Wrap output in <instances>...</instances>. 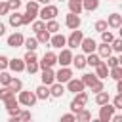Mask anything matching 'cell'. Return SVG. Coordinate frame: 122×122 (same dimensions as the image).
Returning a JSON list of instances; mask_svg holds the SVG:
<instances>
[{
  "label": "cell",
  "instance_id": "cell-1",
  "mask_svg": "<svg viewBox=\"0 0 122 122\" xmlns=\"http://www.w3.org/2000/svg\"><path fill=\"white\" fill-rule=\"evenodd\" d=\"M59 13V10H57V6H51V4H46L40 11H38V17L42 19V21H46V19H55V15Z\"/></svg>",
  "mask_w": 122,
  "mask_h": 122
},
{
  "label": "cell",
  "instance_id": "cell-2",
  "mask_svg": "<svg viewBox=\"0 0 122 122\" xmlns=\"http://www.w3.org/2000/svg\"><path fill=\"white\" fill-rule=\"evenodd\" d=\"M17 99H19V103H21V105H25V107H32V105L36 103V99H38V97H36V93H34V92H23V90H21Z\"/></svg>",
  "mask_w": 122,
  "mask_h": 122
},
{
  "label": "cell",
  "instance_id": "cell-3",
  "mask_svg": "<svg viewBox=\"0 0 122 122\" xmlns=\"http://www.w3.org/2000/svg\"><path fill=\"white\" fill-rule=\"evenodd\" d=\"M86 103H88V93H86V92H78V93H76V97L71 101V109L76 112V111H78V109H82Z\"/></svg>",
  "mask_w": 122,
  "mask_h": 122
},
{
  "label": "cell",
  "instance_id": "cell-4",
  "mask_svg": "<svg viewBox=\"0 0 122 122\" xmlns=\"http://www.w3.org/2000/svg\"><path fill=\"white\" fill-rule=\"evenodd\" d=\"M112 114H114V105H109V103L101 105V111H99V120L101 122H109Z\"/></svg>",
  "mask_w": 122,
  "mask_h": 122
},
{
  "label": "cell",
  "instance_id": "cell-5",
  "mask_svg": "<svg viewBox=\"0 0 122 122\" xmlns=\"http://www.w3.org/2000/svg\"><path fill=\"white\" fill-rule=\"evenodd\" d=\"M82 38H84V34H82V30H78V29H74V30L71 32V36L67 38V44H69L71 48H76V46H80V42H82Z\"/></svg>",
  "mask_w": 122,
  "mask_h": 122
},
{
  "label": "cell",
  "instance_id": "cell-6",
  "mask_svg": "<svg viewBox=\"0 0 122 122\" xmlns=\"http://www.w3.org/2000/svg\"><path fill=\"white\" fill-rule=\"evenodd\" d=\"M55 63H57V55H55L53 51H46L44 57H42V61H40L38 65H40L42 69H46V67H53Z\"/></svg>",
  "mask_w": 122,
  "mask_h": 122
},
{
  "label": "cell",
  "instance_id": "cell-7",
  "mask_svg": "<svg viewBox=\"0 0 122 122\" xmlns=\"http://www.w3.org/2000/svg\"><path fill=\"white\" fill-rule=\"evenodd\" d=\"M57 63H59L61 67L71 65V63H72V51H71V50H61V53L57 55Z\"/></svg>",
  "mask_w": 122,
  "mask_h": 122
},
{
  "label": "cell",
  "instance_id": "cell-8",
  "mask_svg": "<svg viewBox=\"0 0 122 122\" xmlns=\"http://www.w3.org/2000/svg\"><path fill=\"white\" fill-rule=\"evenodd\" d=\"M71 78H72V71H71L69 67H63V69H59V71L55 72V80L61 82V84H63V82H69Z\"/></svg>",
  "mask_w": 122,
  "mask_h": 122
},
{
  "label": "cell",
  "instance_id": "cell-9",
  "mask_svg": "<svg viewBox=\"0 0 122 122\" xmlns=\"http://www.w3.org/2000/svg\"><path fill=\"white\" fill-rule=\"evenodd\" d=\"M80 23H82V19L78 17V13H72V11H71V13L67 15V19H65V25H67L69 29H72V30H74V29H78V27H80Z\"/></svg>",
  "mask_w": 122,
  "mask_h": 122
},
{
  "label": "cell",
  "instance_id": "cell-10",
  "mask_svg": "<svg viewBox=\"0 0 122 122\" xmlns=\"http://www.w3.org/2000/svg\"><path fill=\"white\" fill-rule=\"evenodd\" d=\"M55 82V72L51 71V67H46V69H42V84H46V86H51Z\"/></svg>",
  "mask_w": 122,
  "mask_h": 122
},
{
  "label": "cell",
  "instance_id": "cell-11",
  "mask_svg": "<svg viewBox=\"0 0 122 122\" xmlns=\"http://www.w3.org/2000/svg\"><path fill=\"white\" fill-rule=\"evenodd\" d=\"M67 88H69V92H72V93H78V92H84V82L82 80H76V78H71L69 82H67Z\"/></svg>",
  "mask_w": 122,
  "mask_h": 122
},
{
  "label": "cell",
  "instance_id": "cell-12",
  "mask_svg": "<svg viewBox=\"0 0 122 122\" xmlns=\"http://www.w3.org/2000/svg\"><path fill=\"white\" fill-rule=\"evenodd\" d=\"M23 42H25V38L19 32H13V34L8 36V46L10 48H19V46H23Z\"/></svg>",
  "mask_w": 122,
  "mask_h": 122
},
{
  "label": "cell",
  "instance_id": "cell-13",
  "mask_svg": "<svg viewBox=\"0 0 122 122\" xmlns=\"http://www.w3.org/2000/svg\"><path fill=\"white\" fill-rule=\"evenodd\" d=\"M80 48H82L86 53H92V51L97 48V42H95L93 38H82V42H80Z\"/></svg>",
  "mask_w": 122,
  "mask_h": 122
},
{
  "label": "cell",
  "instance_id": "cell-14",
  "mask_svg": "<svg viewBox=\"0 0 122 122\" xmlns=\"http://www.w3.org/2000/svg\"><path fill=\"white\" fill-rule=\"evenodd\" d=\"M50 44H51L53 48H59V50H61V48H63V46L67 44V38H65L63 34H59V32H55V34H53V36L50 38Z\"/></svg>",
  "mask_w": 122,
  "mask_h": 122
},
{
  "label": "cell",
  "instance_id": "cell-15",
  "mask_svg": "<svg viewBox=\"0 0 122 122\" xmlns=\"http://www.w3.org/2000/svg\"><path fill=\"white\" fill-rule=\"evenodd\" d=\"M107 25L112 27V29H118V27L122 25V15H120V13H111L109 19H107Z\"/></svg>",
  "mask_w": 122,
  "mask_h": 122
},
{
  "label": "cell",
  "instance_id": "cell-16",
  "mask_svg": "<svg viewBox=\"0 0 122 122\" xmlns=\"http://www.w3.org/2000/svg\"><path fill=\"white\" fill-rule=\"evenodd\" d=\"M63 93H65L63 84H61V82H53L51 88H50V95H51V97H61Z\"/></svg>",
  "mask_w": 122,
  "mask_h": 122
},
{
  "label": "cell",
  "instance_id": "cell-17",
  "mask_svg": "<svg viewBox=\"0 0 122 122\" xmlns=\"http://www.w3.org/2000/svg\"><path fill=\"white\" fill-rule=\"evenodd\" d=\"M95 74H97V78H107L109 76V67H107V63H103V61H99L97 65H95Z\"/></svg>",
  "mask_w": 122,
  "mask_h": 122
},
{
  "label": "cell",
  "instance_id": "cell-18",
  "mask_svg": "<svg viewBox=\"0 0 122 122\" xmlns=\"http://www.w3.org/2000/svg\"><path fill=\"white\" fill-rule=\"evenodd\" d=\"M38 11H40V8H38V2L36 0H30L29 4H27V13L34 19V17H38Z\"/></svg>",
  "mask_w": 122,
  "mask_h": 122
},
{
  "label": "cell",
  "instance_id": "cell-19",
  "mask_svg": "<svg viewBox=\"0 0 122 122\" xmlns=\"http://www.w3.org/2000/svg\"><path fill=\"white\" fill-rule=\"evenodd\" d=\"M8 67L15 72H21V71H25V59H11Z\"/></svg>",
  "mask_w": 122,
  "mask_h": 122
},
{
  "label": "cell",
  "instance_id": "cell-20",
  "mask_svg": "<svg viewBox=\"0 0 122 122\" xmlns=\"http://www.w3.org/2000/svg\"><path fill=\"white\" fill-rule=\"evenodd\" d=\"M34 93H36L38 99H48V97H50V86L42 84V86H38V88L34 90Z\"/></svg>",
  "mask_w": 122,
  "mask_h": 122
},
{
  "label": "cell",
  "instance_id": "cell-21",
  "mask_svg": "<svg viewBox=\"0 0 122 122\" xmlns=\"http://www.w3.org/2000/svg\"><path fill=\"white\" fill-rule=\"evenodd\" d=\"M76 120H80V122H88V120H92V112L88 111V109H78L76 111Z\"/></svg>",
  "mask_w": 122,
  "mask_h": 122
},
{
  "label": "cell",
  "instance_id": "cell-22",
  "mask_svg": "<svg viewBox=\"0 0 122 122\" xmlns=\"http://www.w3.org/2000/svg\"><path fill=\"white\" fill-rule=\"evenodd\" d=\"M112 53V48H111V44H107V42H103L101 46H99V57H103V59H107L109 55Z\"/></svg>",
  "mask_w": 122,
  "mask_h": 122
},
{
  "label": "cell",
  "instance_id": "cell-23",
  "mask_svg": "<svg viewBox=\"0 0 122 122\" xmlns=\"http://www.w3.org/2000/svg\"><path fill=\"white\" fill-rule=\"evenodd\" d=\"M99 78H97V74H92V72H88V74H82V82H84V86H93L95 82H97Z\"/></svg>",
  "mask_w": 122,
  "mask_h": 122
},
{
  "label": "cell",
  "instance_id": "cell-24",
  "mask_svg": "<svg viewBox=\"0 0 122 122\" xmlns=\"http://www.w3.org/2000/svg\"><path fill=\"white\" fill-rule=\"evenodd\" d=\"M109 99H111V97H109V93H107L105 90H101V92L95 93V103H97V105H105V103H109Z\"/></svg>",
  "mask_w": 122,
  "mask_h": 122
},
{
  "label": "cell",
  "instance_id": "cell-25",
  "mask_svg": "<svg viewBox=\"0 0 122 122\" xmlns=\"http://www.w3.org/2000/svg\"><path fill=\"white\" fill-rule=\"evenodd\" d=\"M10 25H11V27H19V25H23V15L17 13V11H13V13L10 15Z\"/></svg>",
  "mask_w": 122,
  "mask_h": 122
},
{
  "label": "cell",
  "instance_id": "cell-26",
  "mask_svg": "<svg viewBox=\"0 0 122 122\" xmlns=\"http://www.w3.org/2000/svg\"><path fill=\"white\" fill-rule=\"evenodd\" d=\"M82 8H84L86 11H93V10L99 8V0H84V2H82Z\"/></svg>",
  "mask_w": 122,
  "mask_h": 122
},
{
  "label": "cell",
  "instance_id": "cell-27",
  "mask_svg": "<svg viewBox=\"0 0 122 122\" xmlns=\"http://www.w3.org/2000/svg\"><path fill=\"white\" fill-rule=\"evenodd\" d=\"M4 103H6V109H15L19 105V99H15V93H11L4 99Z\"/></svg>",
  "mask_w": 122,
  "mask_h": 122
},
{
  "label": "cell",
  "instance_id": "cell-28",
  "mask_svg": "<svg viewBox=\"0 0 122 122\" xmlns=\"http://www.w3.org/2000/svg\"><path fill=\"white\" fill-rule=\"evenodd\" d=\"M36 40H38V42H42V44L50 42V30H46V29L38 30V32H36Z\"/></svg>",
  "mask_w": 122,
  "mask_h": 122
},
{
  "label": "cell",
  "instance_id": "cell-29",
  "mask_svg": "<svg viewBox=\"0 0 122 122\" xmlns=\"http://www.w3.org/2000/svg\"><path fill=\"white\" fill-rule=\"evenodd\" d=\"M99 61H101V57H99L97 53H93V51L88 53V57H86V65H90V67H95Z\"/></svg>",
  "mask_w": 122,
  "mask_h": 122
},
{
  "label": "cell",
  "instance_id": "cell-30",
  "mask_svg": "<svg viewBox=\"0 0 122 122\" xmlns=\"http://www.w3.org/2000/svg\"><path fill=\"white\" fill-rule=\"evenodd\" d=\"M69 10H71L72 13H80L84 8H82V2H78V0H69Z\"/></svg>",
  "mask_w": 122,
  "mask_h": 122
},
{
  "label": "cell",
  "instance_id": "cell-31",
  "mask_svg": "<svg viewBox=\"0 0 122 122\" xmlns=\"http://www.w3.org/2000/svg\"><path fill=\"white\" fill-rule=\"evenodd\" d=\"M46 30H50V34H51V32L55 34V32L59 30V23H57L55 19H48V23H46Z\"/></svg>",
  "mask_w": 122,
  "mask_h": 122
},
{
  "label": "cell",
  "instance_id": "cell-32",
  "mask_svg": "<svg viewBox=\"0 0 122 122\" xmlns=\"http://www.w3.org/2000/svg\"><path fill=\"white\" fill-rule=\"evenodd\" d=\"M109 74H111V78H114V80H122V67H120V65L112 67V69L109 71Z\"/></svg>",
  "mask_w": 122,
  "mask_h": 122
},
{
  "label": "cell",
  "instance_id": "cell-33",
  "mask_svg": "<svg viewBox=\"0 0 122 122\" xmlns=\"http://www.w3.org/2000/svg\"><path fill=\"white\" fill-rule=\"evenodd\" d=\"M23 44H25V48H27L29 51H34V50L38 48V40H36V38H27Z\"/></svg>",
  "mask_w": 122,
  "mask_h": 122
},
{
  "label": "cell",
  "instance_id": "cell-34",
  "mask_svg": "<svg viewBox=\"0 0 122 122\" xmlns=\"http://www.w3.org/2000/svg\"><path fill=\"white\" fill-rule=\"evenodd\" d=\"M72 63H74L76 69H84L86 67V57L84 55H76V57H72Z\"/></svg>",
  "mask_w": 122,
  "mask_h": 122
},
{
  "label": "cell",
  "instance_id": "cell-35",
  "mask_svg": "<svg viewBox=\"0 0 122 122\" xmlns=\"http://www.w3.org/2000/svg\"><path fill=\"white\" fill-rule=\"evenodd\" d=\"M8 86L11 88V92H21V88H23V82H21L19 78H11V82H10Z\"/></svg>",
  "mask_w": 122,
  "mask_h": 122
},
{
  "label": "cell",
  "instance_id": "cell-36",
  "mask_svg": "<svg viewBox=\"0 0 122 122\" xmlns=\"http://www.w3.org/2000/svg\"><path fill=\"white\" fill-rule=\"evenodd\" d=\"M38 67H40V65H38V61H30V63H25V69H27L30 74H32V72H36V71H38Z\"/></svg>",
  "mask_w": 122,
  "mask_h": 122
},
{
  "label": "cell",
  "instance_id": "cell-37",
  "mask_svg": "<svg viewBox=\"0 0 122 122\" xmlns=\"http://www.w3.org/2000/svg\"><path fill=\"white\" fill-rule=\"evenodd\" d=\"M11 93H15V92H11V88L10 86H4V88H0V99L4 101L8 95H11Z\"/></svg>",
  "mask_w": 122,
  "mask_h": 122
},
{
  "label": "cell",
  "instance_id": "cell-38",
  "mask_svg": "<svg viewBox=\"0 0 122 122\" xmlns=\"http://www.w3.org/2000/svg\"><path fill=\"white\" fill-rule=\"evenodd\" d=\"M101 40H103V42H107V44H111V42L114 40V36H112V32L103 30V32H101Z\"/></svg>",
  "mask_w": 122,
  "mask_h": 122
},
{
  "label": "cell",
  "instance_id": "cell-39",
  "mask_svg": "<svg viewBox=\"0 0 122 122\" xmlns=\"http://www.w3.org/2000/svg\"><path fill=\"white\" fill-rule=\"evenodd\" d=\"M111 48H112L114 51H118V53H120V51H122V38L112 40V42H111Z\"/></svg>",
  "mask_w": 122,
  "mask_h": 122
},
{
  "label": "cell",
  "instance_id": "cell-40",
  "mask_svg": "<svg viewBox=\"0 0 122 122\" xmlns=\"http://www.w3.org/2000/svg\"><path fill=\"white\" fill-rule=\"evenodd\" d=\"M23 59H25V63H30V61H38L36 53H34V51H29V50H27V53H25V57H23Z\"/></svg>",
  "mask_w": 122,
  "mask_h": 122
},
{
  "label": "cell",
  "instance_id": "cell-41",
  "mask_svg": "<svg viewBox=\"0 0 122 122\" xmlns=\"http://www.w3.org/2000/svg\"><path fill=\"white\" fill-rule=\"evenodd\" d=\"M107 27H109V25H107V21H103V19L95 23V30H97V32H103V30H107Z\"/></svg>",
  "mask_w": 122,
  "mask_h": 122
},
{
  "label": "cell",
  "instance_id": "cell-42",
  "mask_svg": "<svg viewBox=\"0 0 122 122\" xmlns=\"http://www.w3.org/2000/svg\"><path fill=\"white\" fill-rule=\"evenodd\" d=\"M42 29H46V21H34L32 23V30H42Z\"/></svg>",
  "mask_w": 122,
  "mask_h": 122
},
{
  "label": "cell",
  "instance_id": "cell-43",
  "mask_svg": "<svg viewBox=\"0 0 122 122\" xmlns=\"http://www.w3.org/2000/svg\"><path fill=\"white\" fill-rule=\"evenodd\" d=\"M116 65H118V57L109 55V57H107V67H109V69H112V67H116Z\"/></svg>",
  "mask_w": 122,
  "mask_h": 122
},
{
  "label": "cell",
  "instance_id": "cell-44",
  "mask_svg": "<svg viewBox=\"0 0 122 122\" xmlns=\"http://www.w3.org/2000/svg\"><path fill=\"white\" fill-rule=\"evenodd\" d=\"M10 82H11V76H10L8 72H2V74H0V84H4V86H8Z\"/></svg>",
  "mask_w": 122,
  "mask_h": 122
},
{
  "label": "cell",
  "instance_id": "cell-45",
  "mask_svg": "<svg viewBox=\"0 0 122 122\" xmlns=\"http://www.w3.org/2000/svg\"><path fill=\"white\" fill-rule=\"evenodd\" d=\"M101 90H105V86H103V82H101V80H97V82L92 86V92H93V93H97V92H101Z\"/></svg>",
  "mask_w": 122,
  "mask_h": 122
},
{
  "label": "cell",
  "instance_id": "cell-46",
  "mask_svg": "<svg viewBox=\"0 0 122 122\" xmlns=\"http://www.w3.org/2000/svg\"><path fill=\"white\" fill-rule=\"evenodd\" d=\"M112 105H114V109H122V93H118V95L112 99Z\"/></svg>",
  "mask_w": 122,
  "mask_h": 122
},
{
  "label": "cell",
  "instance_id": "cell-47",
  "mask_svg": "<svg viewBox=\"0 0 122 122\" xmlns=\"http://www.w3.org/2000/svg\"><path fill=\"white\" fill-rule=\"evenodd\" d=\"M8 6H10V10L17 11V8L21 6V0H10V2H8Z\"/></svg>",
  "mask_w": 122,
  "mask_h": 122
},
{
  "label": "cell",
  "instance_id": "cell-48",
  "mask_svg": "<svg viewBox=\"0 0 122 122\" xmlns=\"http://www.w3.org/2000/svg\"><path fill=\"white\" fill-rule=\"evenodd\" d=\"M8 65H10V59H8L6 55H0V69L4 71V69H6Z\"/></svg>",
  "mask_w": 122,
  "mask_h": 122
},
{
  "label": "cell",
  "instance_id": "cell-49",
  "mask_svg": "<svg viewBox=\"0 0 122 122\" xmlns=\"http://www.w3.org/2000/svg\"><path fill=\"white\" fill-rule=\"evenodd\" d=\"M17 116H19V120H30V112H29V111H23V112H19Z\"/></svg>",
  "mask_w": 122,
  "mask_h": 122
},
{
  "label": "cell",
  "instance_id": "cell-50",
  "mask_svg": "<svg viewBox=\"0 0 122 122\" xmlns=\"http://www.w3.org/2000/svg\"><path fill=\"white\" fill-rule=\"evenodd\" d=\"M10 11V6H8V2L6 4H0V15H6Z\"/></svg>",
  "mask_w": 122,
  "mask_h": 122
},
{
  "label": "cell",
  "instance_id": "cell-51",
  "mask_svg": "<svg viewBox=\"0 0 122 122\" xmlns=\"http://www.w3.org/2000/svg\"><path fill=\"white\" fill-rule=\"evenodd\" d=\"M61 120H76V114H63Z\"/></svg>",
  "mask_w": 122,
  "mask_h": 122
},
{
  "label": "cell",
  "instance_id": "cell-52",
  "mask_svg": "<svg viewBox=\"0 0 122 122\" xmlns=\"http://www.w3.org/2000/svg\"><path fill=\"white\" fill-rule=\"evenodd\" d=\"M111 120H114V122H122V114H112Z\"/></svg>",
  "mask_w": 122,
  "mask_h": 122
},
{
  "label": "cell",
  "instance_id": "cell-53",
  "mask_svg": "<svg viewBox=\"0 0 122 122\" xmlns=\"http://www.w3.org/2000/svg\"><path fill=\"white\" fill-rule=\"evenodd\" d=\"M118 82V86H116V90H118V93H122V80H116Z\"/></svg>",
  "mask_w": 122,
  "mask_h": 122
},
{
  "label": "cell",
  "instance_id": "cell-54",
  "mask_svg": "<svg viewBox=\"0 0 122 122\" xmlns=\"http://www.w3.org/2000/svg\"><path fill=\"white\" fill-rule=\"evenodd\" d=\"M6 32V27H4V23H0V36Z\"/></svg>",
  "mask_w": 122,
  "mask_h": 122
},
{
  "label": "cell",
  "instance_id": "cell-55",
  "mask_svg": "<svg viewBox=\"0 0 122 122\" xmlns=\"http://www.w3.org/2000/svg\"><path fill=\"white\" fill-rule=\"evenodd\" d=\"M38 4H50V0H36Z\"/></svg>",
  "mask_w": 122,
  "mask_h": 122
},
{
  "label": "cell",
  "instance_id": "cell-56",
  "mask_svg": "<svg viewBox=\"0 0 122 122\" xmlns=\"http://www.w3.org/2000/svg\"><path fill=\"white\" fill-rule=\"evenodd\" d=\"M118 65H122V51H120V57H118Z\"/></svg>",
  "mask_w": 122,
  "mask_h": 122
},
{
  "label": "cell",
  "instance_id": "cell-57",
  "mask_svg": "<svg viewBox=\"0 0 122 122\" xmlns=\"http://www.w3.org/2000/svg\"><path fill=\"white\" fill-rule=\"evenodd\" d=\"M118 29H120V38H122V25H120V27H118Z\"/></svg>",
  "mask_w": 122,
  "mask_h": 122
},
{
  "label": "cell",
  "instance_id": "cell-58",
  "mask_svg": "<svg viewBox=\"0 0 122 122\" xmlns=\"http://www.w3.org/2000/svg\"><path fill=\"white\" fill-rule=\"evenodd\" d=\"M112 2H118V0H112Z\"/></svg>",
  "mask_w": 122,
  "mask_h": 122
}]
</instances>
